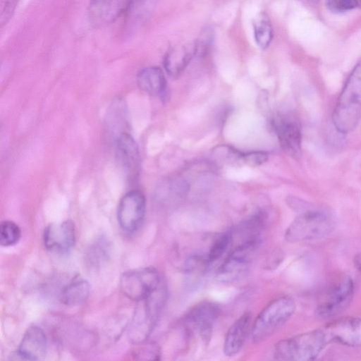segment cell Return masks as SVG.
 <instances>
[{"instance_id": "cell-1", "label": "cell", "mask_w": 361, "mask_h": 361, "mask_svg": "<svg viewBox=\"0 0 361 361\" xmlns=\"http://www.w3.org/2000/svg\"><path fill=\"white\" fill-rule=\"evenodd\" d=\"M361 119V60L350 73L338 98L332 121L336 129L345 134L353 131Z\"/></svg>"}, {"instance_id": "cell-2", "label": "cell", "mask_w": 361, "mask_h": 361, "mask_svg": "<svg viewBox=\"0 0 361 361\" xmlns=\"http://www.w3.org/2000/svg\"><path fill=\"white\" fill-rule=\"evenodd\" d=\"M167 299L164 283L147 298L138 301L128 329V337L135 344L145 342L153 331Z\"/></svg>"}, {"instance_id": "cell-3", "label": "cell", "mask_w": 361, "mask_h": 361, "mask_svg": "<svg viewBox=\"0 0 361 361\" xmlns=\"http://www.w3.org/2000/svg\"><path fill=\"white\" fill-rule=\"evenodd\" d=\"M327 344L321 328L279 341L274 347V357L279 360L311 361L318 357Z\"/></svg>"}, {"instance_id": "cell-4", "label": "cell", "mask_w": 361, "mask_h": 361, "mask_svg": "<svg viewBox=\"0 0 361 361\" xmlns=\"http://www.w3.org/2000/svg\"><path fill=\"white\" fill-rule=\"evenodd\" d=\"M334 227V220L328 212L313 207L299 213L286 229L285 238L290 243L320 239L328 236Z\"/></svg>"}, {"instance_id": "cell-5", "label": "cell", "mask_w": 361, "mask_h": 361, "mask_svg": "<svg viewBox=\"0 0 361 361\" xmlns=\"http://www.w3.org/2000/svg\"><path fill=\"white\" fill-rule=\"evenodd\" d=\"M295 303L288 296H281L269 302L259 312L251 326V338L261 343L273 335L293 315Z\"/></svg>"}, {"instance_id": "cell-6", "label": "cell", "mask_w": 361, "mask_h": 361, "mask_svg": "<svg viewBox=\"0 0 361 361\" xmlns=\"http://www.w3.org/2000/svg\"><path fill=\"white\" fill-rule=\"evenodd\" d=\"M161 282L155 269L145 267L123 273L120 279V288L125 296L138 302L150 295Z\"/></svg>"}, {"instance_id": "cell-7", "label": "cell", "mask_w": 361, "mask_h": 361, "mask_svg": "<svg viewBox=\"0 0 361 361\" xmlns=\"http://www.w3.org/2000/svg\"><path fill=\"white\" fill-rule=\"evenodd\" d=\"M355 292V284L349 276H343L321 299L315 309L319 319H331L343 312L350 304Z\"/></svg>"}, {"instance_id": "cell-8", "label": "cell", "mask_w": 361, "mask_h": 361, "mask_svg": "<svg viewBox=\"0 0 361 361\" xmlns=\"http://www.w3.org/2000/svg\"><path fill=\"white\" fill-rule=\"evenodd\" d=\"M220 314L219 307L204 301L194 306L183 318V325L190 336H199L204 341L210 338L213 325Z\"/></svg>"}, {"instance_id": "cell-9", "label": "cell", "mask_w": 361, "mask_h": 361, "mask_svg": "<svg viewBox=\"0 0 361 361\" xmlns=\"http://www.w3.org/2000/svg\"><path fill=\"white\" fill-rule=\"evenodd\" d=\"M271 123L282 149L293 158H299L302 152V132L298 118L283 114L276 116Z\"/></svg>"}, {"instance_id": "cell-10", "label": "cell", "mask_w": 361, "mask_h": 361, "mask_svg": "<svg viewBox=\"0 0 361 361\" xmlns=\"http://www.w3.org/2000/svg\"><path fill=\"white\" fill-rule=\"evenodd\" d=\"M146 209V201L143 193L133 190L121 199L118 207V221L123 231L132 233L141 226Z\"/></svg>"}, {"instance_id": "cell-11", "label": "cell", "mask_w": 361, "mask_h": 361, "mask_svg": "<svg viewBox=\"0 0 361 361\" xmlns=\"http://www.w3.org/2000/svg\"><path fill=\"white\" fill-rule=\"evenodd\" d=\"M259 242V237H255L245 239L237 245L222 263L218 271V276L226 281L237 278L248 265Z\"/></svg>"}, {"instance_id": "cell-12", "label": "cell", "mask_w": 361, "mask_h": 361, "mask_svg": "<svg viewBox=\"0 0 361 361\" xmlns=\"http://www.w3.org/2000/svg\"><path fill=\"white\" fill-rule=\"evenodd\" d=\"M329 343L361 347V318L347 317L337 319L322 328Z\"/></svg>"}, {"instance_id": "cell-13", "label": "cell", "mask_w": 361, "mask_h": 361, "mask_svg": "<svg viewBox=\"0 0 361 361\" xmlns=\"http://www.w3.org/2000/svg\"><path fill=\"white\" fill-rule=\"evenodd\" d=\"M75 237L73 222L66 220L49 224L44 229L43 240L47 250L59 253H66L74 246Z\"/></svg>"}, {"instance_id": "cell-14", "label": "cell", "mask_w": 361, "mask_h": 361, "mask_svg": "<svg viewBox=\"0 0 361 361\" xmlns=\"http://www.w3.org/2000/svg\"><path fill=\"white\" fill-rule=\"evenodd\" d=\"M133 0H90L89 17L95 25L108 24L115 20L130 7Z\"/></svg>"}, {"instance_id": "cell-15", "label": "cell", "mask_w": 361, "mask_h": 361, "mask_svg": "<svg viewBox=\"0 0 361 361\" xmlns=\"http://www.w3.org/2000/svg\"><path fill=\"white\" fill-rule=\"evenodd\" d=\"M118 161L130 178L137 177L140 169V154L133 137L122 133L116 140Z\"/></svg>"}, {"instance_id": "cell-16", "label": "cell", "mask_w": 361, "mask_h": 361, "mask_svg": "<svg viewBox=\"0 0 361 361\" xmlns=\"http://www.w3.org/2000/svg\"><path fill=\"white\" fill-rule=\"evenodd\" d=\"M47 349V339L44 331L32 326L25 332L18 351L25 360H37L46 354Z\"/></svg>"}, {"instance_id": "cell-17", "label": "cell", "mask_w": 361, "mask_h": 361, "mask_svg": "<svg viewBox=\"0 0 361 361\" xmlns=\"http://www.w3.org/2000/svg\"><path fill=\"white\" fill-rule=\"evenodd\" d=\"M251 314L245 313L229 327L224 339V353L226 356H233L242 349L250 330Z\"/></svg>"}, {"instance_id": "cell-18", "label": "cell", "mask_w": 361, "mask_h": 361, "mask_svg": "<svg viewBox=\"0 0 361 361\" xmlns=\"http://www.w3.org/2000/svg\"><path fill=\"white\" fill-rule=\"evenodd\" d=\"M137 82L143 92L162 97L166 92V80L162 70L157 66L146 67L139 71Z\"/></svg>"}, {"instance_id": "cell-19", "label": "cell", "mask_w": 361, "mask_h": 361, "mask_svg": "<svg viewBox=\"0 0 361 361\" xmlns=\"http://www.w3.org/2000/svg\"><path fill=\"white\" fill-rule=\"evenodd\" d=\"M195 56L194 45H176L166 54L164 66L171 76L179 75Z\"/></svg>"}, {"instance_id": "cell-20", "label": "cell", "mask_w": 361, "mask_h": 361, "mask_svg": "<svg viewBox=\"0 0 361 361\" xmlns=\"http://www.w3.org/2000/svg\"><path fill=\"white\" fill-rule=\"evenodd\" d=\"M90 291V284L86 280L75 279L63 288L61 293V300L66 305H80L88 298Z\"/></svg>"}, {"instance_id": "cell-21", "label": "cell", "mask_w": 361, "mask_h": 361, "mask_svg": "<svg viewBox=\"0 0 361 361\" xmlns=\"http://www.w3.org/2000/svg\"><path fill=\"white\" fill-rule=\"evenodd\" d=\"M254 36L261 49L267 48L273 38V29L268 16L259 13L253 21Z\"/></svg>"}, {"instance_id": "cell-22", "label": "cell", "mask_w": 361, "mask_h": 361, "mask_svg": "<svg viewBox=\"0 0 361 361\" xmlns=\"http://www.w3.org/2000/svg\"><path fill=\"white\" fill-rule=\"evenodd\" d=\"M123 104L121 100L114 103L107 116V128L111 130V134L115 140L122 133H126L123 130V126L126 125V109Z\"/></svg>"}, {"instance_id": "cell-23", "label": "cell", "mask_w": 361, "mask_h": 361, "mask_svg": "<svg viewBox=\"0 0 361 361\" xmlns=\"http://www.w3.org/2000/svg\"><path fill=\"white\" fill-rule=\"evenodd\" d=\"M109 252V242L104 238H100L96 240L88 249L87 260L90 265H99L108 258Z\"/></svg>"}, {"instance_id": "cell-24", "label": "cell", "mask_w": 361, "mask_h": 361, "mask_svg": "<svg viewBox=\"0 0 361 361\" xmlns=\"http://www.w3.org/2000/svg\"><path fill=\"white\" fill-rule=\"evenodd\" d=\"M233 242V235L227 232L219 237L212 245L206 259L207 263H213L220 259L231 247Z\"/></svg>"}, {"instance_id": "cell-25", "label": "cell", "mask_w": 361, "mask_h": 361, "mask_svg": "<svg viewBox=\"0 0 361 361\" xmlns=\"http://www.w3.org/2000/svg\"><path fill=\"white\" fill-rule=\"evenodd\" d=\"M21 231L18 224L11 221H4L0 225V243L8 247L17 243L20 238Z\"/></svg>"}, {"instance_id": "cell-26", "label": "cell", "mask_w": 361, "mask_h": 361, "mask_svg": "<svg viewBox=\"0 0 361 361\" xmlns=\"http://www.w3.org/2000/svg\"><path fill=\"white\" fill-rule=\"evenodd\" d=\"M214 32L211 27H206L202 30L194 44L195 56H205L212 45Z\"/></svg>"}, {"instance_id": "cell-27", "label": "cell", "mask_w": 361, "mask_h": 361, "mask_svg": "<svg viewBox=\"0 0 361 361\" xmlns=\"http://www.w3.org/2000/svg\"><path fill=\"white\" fill-rule=\"evenodd\" d=\"M135 356L139 360H157L160 359L159 347L154 343H144L135 353Z\"/></svg>"}, {"instance_id": "cell-28", "label": "cell", "mask_w": 361, "mask_h": 361, "mask_svg": "<svg viewBox=\"0 0 361 361\" xmlns=\"http://www.w3.org/2000/svg\"><path fill=\"white\" fill-rule=\"evenodd\" d=\"M326 6L333 12H344L361 8V0H326Z\"/></svg>"}, {"instance_id": "cell-29", "label": "cell", "mask_w": 361, "mask_h": 361, "mask_svg": "<svg viewBox=\"0 0 361 361\" xmlns=\"http://www.w3.org/2000/svg\"><path fill=\"white\" fill-rule=\"evenodd\" d=\"M240 159L250 166H258L267 161L268 154L261 151L241 153Z\"/></svg>"}, {"instance_id": "cell-30", "label": "cell", "mask_w": 361, "mask_h": 361, "mask_svg": "<svg viewBox=\"0 0 361 361\" xmlns=\"http://www.w3.org/2000/svg\"><path fill=\"white\" fill-rule=\"evenodd\" d=\"M355 267L361 273V253H357L353 259Z\"/></svg>"}]
</instances>
